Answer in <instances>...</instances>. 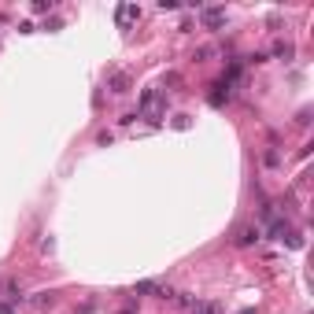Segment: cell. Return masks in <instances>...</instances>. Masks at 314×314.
Segmentation results:
<instances>
[{"mask_svg": "<svg viewBox=\"0 0 314 314\" xmlns=\"http://www.w3.org/2000/svg\"><path fill=\"white\" fill-rule=\"evenodd\" d=\"M56 303V292H37L33 296V307H52Z\"/></svg>", "mask_w": 314, "mask_h": 314, "instance_id": "7", "label": "cell"}, {"mask_svg": "<svg viewBox=\"0 0 314 314\" xmlns=\"http://www.w3.org/2000/svg\"><path fill=\"white\" fill-rule=\"evenodd\" d=\"M240 314H255V311H251V307H248V311H240Z\"/></svg>", "mask_w": 314, "mask_h": 314, "instance_id": "12", "label": "cell"}, {"mask_svg": "<svg viewBox=\"0 0 314 314\" xmlns=\"http://www.w3.org/2000/svg\"><path fill=\"white\" fill-rule=\"evenodd\" d=\"M163 111H166L163 92H159V89H144V92H141V115L148 118V122H159V118H163Z\"/></svg>", "mask_w": 314, "mask_h": 314, "instance_id": "1", "label": "cell"}, {"mask_svg": "<svg viewBox=\"0 0 314 314\" xmlns=\"http://www.w3.org/2000/svg\"><path fill=\"white\" fill-rule=\"evenodd\" d=\"M108 85H111V92H126V89H130V78H126V74H118V70H115V74L108 78Z\"/></svg>", "mask_w": 314, "mask_h": 314, "instance_id": "4", "label": "cell"}, {"mask_svg": "<svg viewBox=\"0 0 314 314\" xmlns=\"http://www.w3.org/2000/svg\"><path fill=\"white\" fill-rule=\"evenodd\" d=\"M137 292H144V296H170V292L159 289L156 281H141V285H137Z\"/></svg>", "mask_w": 314, "mask_h": 314, "instance_id": "5", "label": "cell"}, {"mask_svg": "<svg viewBox=\"0 0 314 314\" xmlns=\"http://www.w3.org/2000/svg\"><path fill=\"white\" fill-rule=\"evenodd\" d=\"M137 15H141V8H133V4H122V8L115 11V22H118V26L126 30V26H130V22H133Z\"/></svg>", "mask_w": 314, "mask_h": 314, "instance_id": "3", "label": "cell"}, {"mask_svg": "<svg viewBox=\"0 0 314 314\" xmlns=\"http://www.w3.org/2000/svg\"><path fill=\"white\" fill-rule=\"evenodd\" d=\"M255 240H259V229H240L237 233V244H240V248H248V244H255Z\"/></svg>", "mask_w": 314, "mask_h": 314, "instance_id": "6", "label": "cell"}, {"mask_svg": "<svg viewBox=\"0 0 314 314\" xmlns=\"http://www.w3.org/2000/svg\"><path fill=\"white\" fill-rule=\"evenodd\" d=\"M4 296H8L11 303H15V299H22V296H19V285H15V281H8V285H4Z\"/></svg>", "mask_w": 314, "mask_h": 314, "instance_id": "10", "label": "cell"}, {"mask_svg": "<svg viewBox=\"0 0 314 314\" xmlns=\"http://www.w3.org/2000/svg\"><path fill=\"white\" fill-rule=\"evenodd\" d=\"M0 314H15V311H11V307H8V303H0Z\"/></svg>", "mask_w": 314, "mask_h": 314, "instance_id": "11", "label": "cell"}, {"mask_svg": "<svg viewBox=\"0 0 314 314\" xmlns=\"http://www.w3.org/2000/svg\"><path fill=\"white\" fill-rule=\"evenodd\" d=\"M273 56H281V59H292V45H289V41H277V45H273Z\"/></svg>", "mask_w": 314, "mask_h": 314, "instance_id": "8", "label": "cell"}, {"mask_svg": "<svg viewBox=\"0 0 314 314\" xmlns=\"http://www.w3.org/2000/svg\"><path fill=\"white\" fill-rule=\"evenodd\" d=\"M200 19H203L207 30H218V26L225 22V11L222 8H203V11H200Z\"/></svg>", "mask_w": 314, "mask_h": 314, "instance_id": "2", "label": "cell"}, {"mask_svg": "<svg viewBox=\"0 0 314 314\" xmlns=\"http://www.w3.org/2000/svg\"><path fill=\"white\" fill-rule=\"evenodd\" d=\"M192 314H218V303H192Z\"/></svg>", "mask_w": 314, "mask_h": 314, "instance_id": "9", "label": "cell"}]
</instances>
